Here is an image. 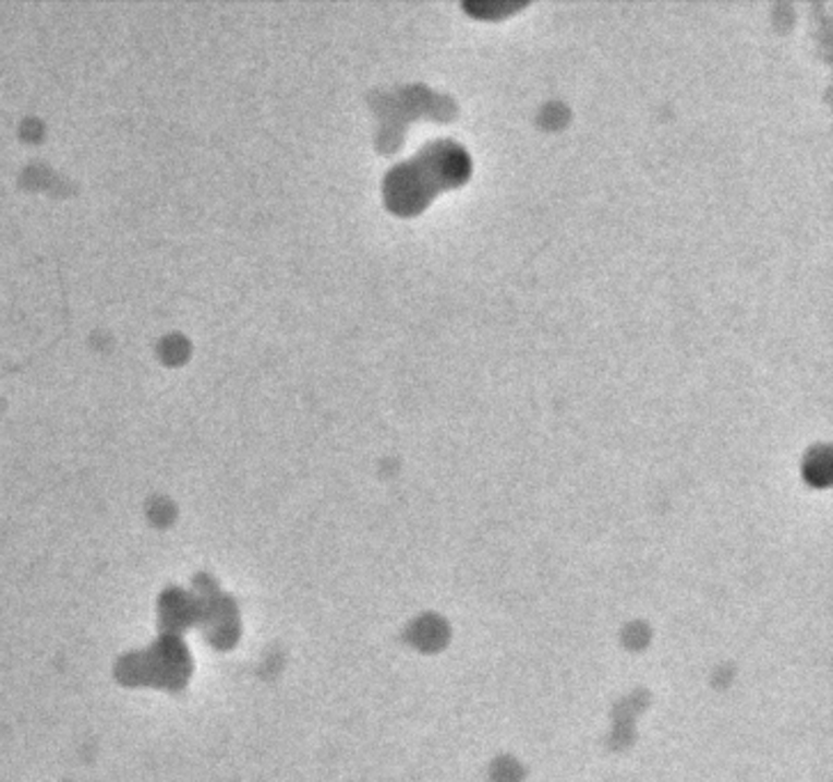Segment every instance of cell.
<instances>
[{
  "mask_svg": "<svg viewBox=\"0 0 833 782\" xmlns=\"http://www.w3.org/2000/svg\"><path fill=\"white\" fill-rule=\"evenodd\" d=\"M189 659L184 657V650L178 647V640H168L157 647H149L147 652L136 654L134 663H131L124 673L131 675L134 684H152V686H174L178 679L186 677Z\"/></svg>",
  "mask_w": 833,
  "mask_h": 782,
  "instance_id": "cell-1",
  "label": "cell"
}]
</instances>
